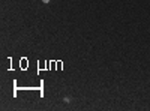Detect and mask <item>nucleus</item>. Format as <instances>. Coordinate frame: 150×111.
I'll return each mask as SVG.
<instances>
[{"label": "nucleus", "mask_w": 150, "mask_h": 111, "mask_svg": "<svg viewBox=\"0 0 150 111\" xmlns=\"http://www.w3.org/2000/svg\"><path fill=\"white\" fill-rule=\"evenodd\" d=\"M42 2H44V3H48V2H50V0H42Z\"/></svg>", "instance_id": "obj_1"}]
</instances>
